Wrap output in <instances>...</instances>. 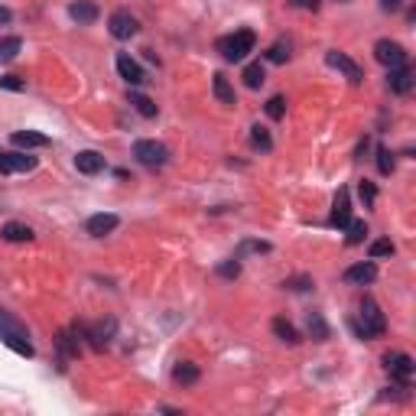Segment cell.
Instances as JSON below:
<instances>
[{
  "label": "cell",
  "instance_id": "cell-1",
  "mask_svg": "<svg viewBox=\"0 0 416 416\" xmlns=\"http://www.w3.org/2000/svg\"><path fill=\"white\" fill-rule=\"evenodd\" d=\"M0 341L7 345L10 351H17L23 358H33V341H30V332L20 322L17 315H10L7 309H0Z\"/></svg>",
  "mask_w": 416,
  "mask_h": 416
},
{
  "label": "cell",
  "instance_id": "cell-2",
  "mask_svg": "<svg viewBox=\"0 0 416 416\" xmlns=\"http://www.w3.org/2000/svg\"><path fill=\"white\" fill-rule=\"evenodd\" d=\"M254 46H257L254 30H238V33L221 36V39H218V52H221V56H225L228 62L247 59V52H254Z\"/></svg>",
  "mask_w": 416,
  "mask_h": 416
},
{
  "label": "cell",
  "instance_id": "cell-3",
  "mask_svg": "<svg viewBox=\"0 0 416 416\" xmlns=\"http://www.w3.org/2000/svg\"><path fill=\"white\" fill-rule=\"evenodd\" d=\"M384 332H387V319H384L381 306L374 299H365L361 303V329H358V335L361 339H377Z\"/></svg>",
  "mask_w": 416,
  "mask_h": 416
},
{
  "label": "cell",
  "instance_id": "cell-4",
  "mask_svg": "<svg viewBox=\"0 0 416 416\" xmlns=\"http://www.w3.org/2000/svg\"><path fill=\"white\" fill-rule=\"evenodd\" d=\"M134 160L140 163V166H150V170H156V166H166V160H170V150H166L160 140H137V144H134Z\"/></svg>",
  "mask_w": 416,
  "mask_h": 416
},
{
  "label": "cell",
  "instance_id": "cell-5",
  "mask_svg": "<svg viewBox=\"0 0 416 416\" xmlns=\"http://www.w3.org/2000/svg\"><path fill=\"white\" fill-rule=\"evenodd\" d=\"M374 59L381 62L384 68H400L407 65V49L400 43H393V39H377L374 43Z\"/></svg>",
  "mask_w": 416,
  "mask_h": 416
},
{
  "label": "cell",
  "instance_id": "cell-6",
  "mask_svg": "<svg viewBox=\"0 0 416 416\" xmlns=\"http://www.w3.org/2000/svg\"><path fill=\"white\" fill-rule=\"evenodd\" d=\"M384 367H387L393 381H400L403 387L410 384V377H413V371H416L413 358H410V355H403V351H391V355L384 358Z\"/></svg>",
  "mask_w": 416,
  "mask_h": 416
},
{
  "label": "cell",
  "instance_id": "cell-7",
  "mask_svg": "<svg viewBox=\"0 0 416 416\" xmlns=\"http://www.w3.org/2000/svg\"><path fill=\"white\" fill-rule=\"evenodd\" d=\"M108 30L114 39H130V36H137V30H140V23H137V17L130 13V10H114L108 20Z\"/></svg>",
  "mask_w": 416,
  "mask_h": 416
},
{
  "label": "cell",
  "instance_id": "cell-8",
  "mask_svg": "<svg viewBox=\"0 0 416 416\" xmlns=\"http://www.w3.org/2000/svg\"><path fill=\"white\" fill-rule=\"evenodd\" d=\"M36 170V156L26 153H13V150H0V172L13 176V172H30Z\"/></svg>",
  "mask_w": 416,
  "mask_h": 416
},
{
  "label": "cell",
  "instance_id": "cell-9",
  "mask_svg": "<svg viewBox=\"0 0 416 416\" xmlns=\"http://www.w3.org/2000/svg\"><path fill=\"white\" fill-rule=\"evenodd\" d=\"M348 221H351V192H348V189H339V196H335V202H332L329 225L341 231Z\"/></svg>",
  "mask_w": 416,
  "mask_h": 416
},
{
  "label": "cell",
  "instance_id": "cell-10",
  "mask_svg": "<svg viewBox=\"0 0 416 416\" xmlns=\"http://www.w3.org/2000/svg\"><path fill=\"white\" fill-rule=\"evenodd\" d=\"M325 62H329L332 68H339V72H345V75H348V82H361V68H358V62L355 59H348V56H345V52H339V49H332V52H325Z\"/></svg>",
  "mask_w": 416,
  "mask_h": 416
},
{
  "label": "cell",
  "instance_id": "cell-11",
  "mask_svg": "<svg viewBox=\"0 0 416 416\" xmlns=\"http://www.w3.org/2000/svg\"><path fill=\"white\" fill-rule=\"evenodd\" d=\"M345 280L355 283V286H367V283L377 280V263L374 260H361V263H351L345 270Z\"/></svg>",
  "mask_w": 416,
  "mask_h": 416
},
{
  "label": "cell",
  "instance_id": "cell-12",
  "mask_svg": "<svg viewBox=\"0 0 416 416\" xmlns=\"http://www.w3.org/2000/svg\"><path fill=\"white\" fill-rule=\"evenodd\" d=\"M120 225L118 215H111V212H101V215H92V218L85 221V231L92 234V238H104V234H111V231Z\"/></svg>",
  "mask_w": 416,
  "mask_h": 416
},
{
  "label": "cell",
  "instance_id": "cell-13",
  "mask_svg": "<svg viewBox=\"0 0 416 416\" xmlns=\"http://www.w3.org/2000/svg\"><path fill=\"white\" fill-rule=\"evenodd\" d=\"M118 75L127 82V85H144L146 82V75H144V68L137 65L134 59H130L127 52H120L118 56Z\"/></svg>",
  "mask_w": 416,
  "mask_h": 416
},
{
  "label": "cell",
  "instance_id": "cell-14",
  "mask_svg": "<svg viewBox=\"0 0 416 416\" xmlns=\"http://www.w3.org/2000/svg\"><path fill=\"white\" fill-rule=\"evenodd\" d=\"M75 170L85 176H98L104 170V156L98 150H82V153H75Z\"/></svg>",
  "mask_w": 416,
  "mask_h": 416
},
{
  "label": "cell",
  "instance_id": "cell-15",
  "mask_svg": "<svg viewBox=\"0 0 416 416\" xmlns=\"http://www.w3.org/2000/svg\"><path fill=\"white\" fill-rule=\"evenodd\" d=\"M387 85H391L393 94H407V92H413L416 78H413V72H410L407 65H400V68H391V75H387Z\"/></svg>",
  "mask_w": 416,
  "mask_h": 416
},
{
  "label": "cell",
  "instance_id": "cell-16",
  "mask_svg": "<svg viewBox=\"0 0 416 416\" xmlns=\"http://www.w3.org/2000/svg\"><path fill=\"white\" fill-rule=\"evenodd\" d=\"M68 17L75 20L78 26H88L98 20V4H92V0H75L72 7H68Z\"/></svg>",
  "mask_w": 416,
  "mask_h": 416
},
{
  "label": "cell",
  "instance_id": "cell-17",
  "mask_svg": "<svg viewBox=\"0 0 416 416\" xmlns=\"http://www.w3.org/2000/svg\"><path fill=\"white\" fill-rule=\"evenodd\" d=\"M13 140V146H20V150H36V146H49V137L46 134H36V130H17V134L10 137Z\"/></svg>",
  "mask_w": 416,
  "mask_h": 416
},
{
  "label": "cell",
  "instance_id": "cell-18",
  "mask_svg": "<svg viewBox=\"0 0 416 416\" xmlns=\"http://www.w3.org/2000/svg\"><path fill=\"white\" fill-rule=\"evenodd\" d=\"M212 92H215V98H218L221 104H238V98H234V88H231V82L221 72H215V78H212Z\"/></svg>",
  "mask_w": 416,
  "mask_h": 416
},
{
  "label": "cell",
  "instance_id": "cell-19",
  "mask_svg": "<svg viewBox=\"0 0 416 416\" xmlns=\"http://www.w3.org/2000/svg\"><path fill=\"white\" fill-rule=\"evenodd\" d=\"M198 365H192V361H179L176 367H172V381L182 384V387H189V384H196L198 381Z\"/></svg>",
  "mask_w": 416,
  "mask_h": 416
},
{
  "label": "cell",
  "instance_id": "cell-20",
  "mask_svg": "<svg viewBox=\"0 0 416 416\" xmlns=\"http://www.w3.org/2000/svg\"><path fill=\"white\" fill-rule=\"evenodd\" d=\"M0 234H4V241H10V244H20V241H33V231L26 228V225H20V221H7Z\"/></svg>",
  "mask_w": 416,
  "mask_h": 416
},
{
  "label": "cell",
  "instance_id": "cell-21",
  "mask_svg": "<svg viewBox=\"0 0 416 416\" xmlns=\"http://www.w3.org/2000/svg\"><path fill=\"white\" fill-rule=\"evenodd\" d=\"M114 329H118V325H114V319H108V322H101V325H94V329L88 332V339L94 341V348H101V345H108V341H111V335H114Z\"/></svg>",
  "mask_w": 416,
  "mask_h": 416
},
{
  "label": "cell",
  "instance_id": "cell-22",
  "mask_svg": "<svg viewBox=\"0 0 416 416\" xmlns=\"http://www.w3.org/2000/svg\"><path fill=\"white\" fill-rule=\"evenodd\" d=\"M23 49V39L20 36H7V39H0V62H13Z\"/></svg>",
  "mask_w": 416,
  "mask_h": 416
},
{
  "label": "cell",
  "instance_id": "cell-23",
  "mask_svg": "<svg viewBox=\"0 0 416 416\" xmlns=\"http://www.w3.org/2000/svg\"><path fill=\"white\" fill-rule=\"evenodd\" d=\"M130 104H134V111L140 114V118H156V104L146 98V94L140 92H130Z\"/></svg>",
  "mask_w": 416,
  "mask_h": 416
},
{
  "label": "cell",
  "instance_id": "cell-24",
  "mask_svg": "<svg viewBox=\"0 0 416 416\" xmlns=\"http://www.w3.org/2000/svg\"><path fill=\"white\" fill-rule=\"evenodd\" d=\"M273 335H277V339H283L286 345H299V332L293 329L286 319H273Z\"/></svg>",
  "mask_w": 416,
  "mask_h": 416
},
{
  "label": "cell",
  "instance_id": "cell-25",
  "mask_svg": "<svg viewBox=\"0 0 416 416\" xmlns=\"http://www.w3.org/2000/svg\"><path fill=\"white\" fill-rule=\"evenodd\" d=\"M251 144H254L257 150H263V153H267V150H273V137H270V130L260 127V124H254V127H251Z\"/></svg>",
  "mask_w": 416,
  "mask_h": 416
},
{
  "label": "cell",
  "instance_id": "cell-26",
  "mask_svg": "<svg viewBox=\"0 0 416 416\" xmlns=\"http://www.w3.org/2000/svg\"><path fill=\"white\" fill-rule=\"evenodd\" d=\"M241 78H244V85H247V88H260L267 75H263V65H260V62H251V65L244 68V75H241Z\"/></svg>",
  "mask_w": 416,
  "mask_h": 416
},
{
  "label": "cell",
  "instance_id": "cell-27",
  "mask_svg": "<svg viewBox=\"0 0 416 416\" xmlns=\"http://www.w3.org/2000/svg\"><path fill=\"white\" fill-rule=\"evenodd\" d=\"M309 335H313L315 341L329 339V325H325V319L319 313H309Z\"/></svg>",
  "mask_w": 416,
  "mask_h": 416
},
{
  "label": "cell",
  "instance_id": "cell-28",
  "mask_svg": "<svg viewBox=\"0 0 416 416\" xmlns=\"http://www.w3.org/2000/svg\"><path fill=\"white\" fill-rule=\"evenodd\" d=\"M345 231H348V244H361V241H365V234H367V225L365 221H348V225H345Z\"/></svg>",
  "mask_w": 416,
  "mask_h": 416
},
{
  "label": "cell",
  "instance_id": "cell-29",
  "mask_svg": "<svg viewBox=\"0 0 416 416\" xmlns=\"http://www.w3.org/2000/svg\"><path fill=\"white\" fill-rule=\"evenodd\" d=\"M377 170H381V176H391L393 172V153L387 146H377Z\"/></svg>",
  "mask_w": 416,
  "mask_h": 416
},
{
  "label": "cell",
  "instance_id": "cell-30",
  "mask_svg": "<svg viewBox=\"0 0 416 416\" xmlns=\"http://www.w3.org/2000/svg\"><path fill=\"white\" fill-rule=\"evenodd\" d=\"M371 260H381V257H391L393 254V244H391V238H381V241H374L371 244Z\"/></svg>",
  "mask_w": 416,
  "mask_h": 416
},
{
  "label": "cell",
  "instance_id": "cell-31",
  "mask_svg": "<svg viewBox=\"0 0 416 416\" xmlns=\"http://www.w3.org/2000/svg\"><path fill=\"white\" fill-rule=\"evenodd\" d=\"M283 114H286V101H283L280 94H273L270 101H267V118H270V120H280Z\"/></svg>",
  "mask_w": 416,
  "mask_h": 416
},
{
  "label": "cell",
  "instance_id": "cell-32",
  "mask_svg": "<svg viewBox=\"0 0 416 416\" xmlns=\"http://www.w3.org/2000/svg\"><path fill=\"white\" fill-rule=\"evenodd\" d=\"M358 196H361V202H365V208H371L374 202H377V189H374V182H358Z\"/></svg>",
  "mask_w": 416,
  "mask_h": 416
},
{
  "label": "cell",
  "instance_id": "cell-33",
  "mask_svg": "<svg viewBox=\"0 0 416 416\" xmlns=\"http://www.w3.org/2000/svg\"><path fill=\"white\" fill-rule=\"evenodd\" d=\"M286 59H289V46L273 43L270 49H267V62H277V65H280V62H286Z\"/></svg>",
  "mask_w": 416,
  "mask_h": 416
},
{
  "label": "cell",
  "instance_id": "cell-34",
  "mask_svg": "<svg viewBox=\"0 0 416 416\" xmlns=\"http://www.w3.org/2000/svg\"><path fill=\"white\" fill-rule=\"evenodd\" d=\"M0 88H7V92H23L26 82L17 75H0Z\"/></svg>",
  "mask_w": 416,
  "mask_h": 416
},
{
  "label": "cell",
  "instance_id": "cell-35",
  "mask_svg": "<svg viewBox=\"0 0 416 416\" xmlns=\"http://www.w3.org/2000/svg\"><path fill=\"white\" fill-rule=\"evenodd\" d=\"M218 273H221V277H228V280H231V277H238V273H241L238 257H234V260H225V263H221V267H218Z\"/></svg>",
  "mask_w": 416,
  "mask_h": 416
},
{
  "label": "cell",
  "instance_id": "cell-36",
  "mask_svg": "<svg viewBox=\"0 0 416 416\" xmlns=\"http://www.w3.org/2000/svg\"><path fill=\"white\" fill-rule=\"evenodd\" d=\"M283 286H289V289H309V286H313V280H309V277H299V280H286Z\"/></svg>",
  "mask_w": 416,
  "mask_h": 416
},
{
  "label": "cell",
  "instance_id": "cell-37",
  "mask_svg": "<svg viewBox=\"0 0 416 416\" xmlns=\"http://www.w3.org/2000/svg\"><path fill=\"white\" fill-rule=\"evenodd\" d=\"M400 7H403V0H381V10H387V13H397Z\"/></svg>",
  "mask_w": 416,
  "mask_h": 416
},
{
  "label": "cell",
  "instance_id": "cell-38",
  "mask_svg": "<svg viewBox=\"0 0 416 416\" xmlns=\"http://www.w3.org/2000/svg\"><path fill=\"white\" fill-rule=\"evenodd\" d=\"M293 7H303V10H319V0H289Z\"/></svg>",
  "mask_w": 416,
  "mask_h": 416
},
{
  "label": "cell",
  "instance_id": "cell-39",
  "mask_svg": "<svg viewBox=\"0 0 416 416\" xmlns=\"http://www.w3.org/2000/svg\"><path fill=\"white\" fill-rule=\"evenodd\" d=\"M10 17H13V13H10V7H0V26L10 23Z\"/></svg>",
  "mask_w": 416,
  "mask_h": 416
},
{
  "label": "cell",
  "instance_id": "cell-40",
  "mask_svg": "<svg viewBox=\"0 0 416 416\" xmlns=\"http://www.w3.org/2000/svg\"><path fill=\"white\" fill-rule=\"evenodd\" d=\"M341 4H348V0H341Z\"/></svg>",
  "mask_w": 416,
  "mask_h": 416
}]
</instances>
